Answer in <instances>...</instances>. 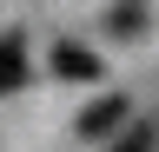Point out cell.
Segmentation results:
<instances>
[{"mask_svg": "<svg viewBox=\"0 0 159 152\" xmlns=\"http://www.w3.org/2000/svg\"><path fill=\"white\" fill-rule=\"evenodd\" d=\"M73 132H80V139H119V132H126V99H119V93L93 99V106L73 119Z\"/></svg>", "mask_w": 159, "mask_h": 152, "instance_id": "obj_1", "label": "cell"}, {"mask_svg": "<svg viewBox=\"0 0 159 152\" xmlns=\"http://www.w3.org/2000/svg\"><path fill=\"white\" fill-rule=\"evenodd\" d=\"M27 86V40L20 33H0V99Z\"/></svg>", "mask_w": 159, "mask_h": 152, "instance_id": "obj_2", "label": "cell"}, {"mask_svg": "<svg viewBox=\"0 0 159 152\" xmlns=\"http://www.w3.org/2000/svg\"><path fill=\"white\" fill-rule=\"evenodd\" d=\"M53 80H99V60H93L86 46L60 40V46H53Z\"/></svg>", "mask_w": 159, "mask_h": 152, "instance_id": "obj_3", "label": "cell"}, {"mask_svg": "<svg viewBox=\"0 0 159 152\" xmlns=\"http://www.w3.org/2000/svg\"><path fill=\"white\" fill-rule=\"evenodd\" d=\"M152 145H159V126H126L106 152H152Z\"/></svg>", "mask_w": 159, "mask_h": 152, "instance_id": "obj_4", "label": "cell"}, {"mask_svg": "<svg viewBox=\"0 0 159 152\" xmlns=\"http://www.w3.org/2000/svg\"><path fill=\"white\" fill-rule=\"evenodd\" d=\"M106 27H113V33H126V40H133V33L146 27V13H139V7H106Z\"/></svg>", "mask_w": 159, "mask_h": 152, "instance_id": "obj_5", "label": "cell"}]
</instances>
